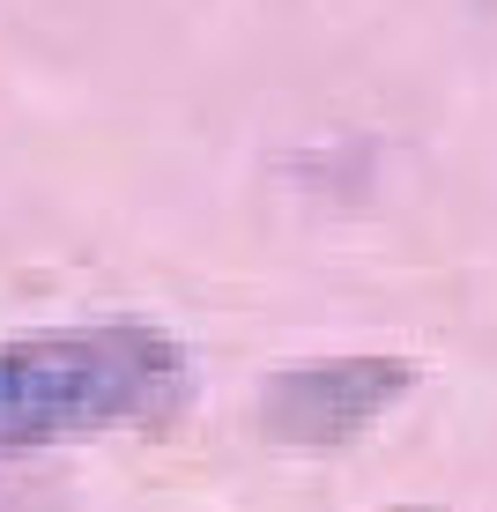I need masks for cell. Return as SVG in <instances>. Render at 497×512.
<instances>
[{"label": "cell", "instance_id": "cell-2", "mask_svg": "<svg viewBox=\"0 0 497 512\" xmlns=\"http://www.w3.org/2000/svg\"><path fill=\"white\" fill-rule=\"evenodd\" d=\"M416 394V364L408 357H312L282 364L260 386V431L297 453H334L364 438L379 416H394Z\"/></svg>", "mask_w": 497, "mask_h": 512}, {"label": "cell", "instance_id": "cell-3", "mask_svg": "<svg viewBox=\"0 0 497 512\" xmlns=\"http://www.w3.org/2000/svg\"><path fill=\"white\" fill-rule=\"evenodd\" d=\"M408 512H423V505H408Z\"/></svg>", "mask_w": 497, "mask_h": 512}, {"label": "cell", "instance_id": "cell-1", "mask_svg": "<svg viewBox=\"0 0 497 512\" xmlns=\"http://www.w3.org/2000/svg\"><path fill=\"white\" fill-rule=\"evenodd\" d=\"M186 394V357L149 320L38 327L0 342V453L156 423Z\"/></svg>", "mask_w": 497, "mask_h": 512}]
</instances>
